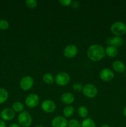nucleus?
<instances>
[{"label": "nucleus", "instance_id": "obj_12", "mask_svg": "<svg viewBox=\"0 0 126 127\" xmlns=\"http://www.w3.org/2000/svg\"><path fill=\"white\" fill-rule=\"evenodd\" d=\"M106 43L109 46H113V47L118 48V47H121L122 46V45L124 43L123 38L121 37H119V36H114L113 37H109L106 39Z\"/></svg>", "mask_w": 126, "mask_h": 127}, {"label": "nucleus", "instance_id": "obj_19", "mask_svg": "<svg viewBox=\"0 0 126 127\" xmlns=\"http://www.w3.org/2000/svg\"><path fill=\"white\" fill-rule=\"evenodd\" d=\"M9 97L8 92L4 88H0V104L4 103Z\"/></svg>", "mask_w": 126, "mask_h": 127}, {"label": "nucleus", "instance_id": "obj_31", "mask_svg": "<svg viewBox=\"0 0 126 127\" xmlns=\"http://www.w3.org/2000/svg\"><path fill=\"white\" fill-rule=\"evenodd\" d=\"M123 114L124 115V117H126V106L124 108V110H123Z\"/></svg>", "mask_w": 126, "mask_h": 127}, {"label": "nucleus", "instance_id": "obj_5", "mask_svg": "<svg viewBox=\"0 0 126 127\" xmlns=\"http://www.w3.org/2000/svg\"><path fill=\"white\" fill-rule=\"evenodd\" d=\"M83 93L88 98H94L98 94L97 88L94 84L88 83L83 87Z\"/></svg>", "mask_w": 126, "mask_h": 127}, {"label": "nucleus", "instance_id": "obj_23", "mask_svg": "<svg viewBox=\"0 0 126 127\" xmlns=\"http://www.w3.org/2000/svg\"><path fill=\"white\" fill-rule=\"evenodd\" d=\"M25 4L28 8L33 9L37 7L38 2L36 0H27L25 1Z\"/></svg>", "mask_w": 126, "mask_h": 127}, {"label": "nucleus", "instance_id": "obj_29", "mask_svg": "<svg viewBox=\"0 0 126 127\" xmlns=\"http://www.w3.org/2000/svg\"><path fill=\"white\" fill-rule=\"evenodd\" d=\"M0 127H6V124L5 121L2 120H0Z\"/></svg>", "mask_w": 126, "mask_h": 127}, {"label": "nucleus", "instance_id": "obj_28", "mask_svg": "<svg viewBox=\"0 0 126 127\" xmlns=\"http://www.w3.org/2000/svg\"><path fill=\"white\" fill-rule=\"evenodd\" d=\"M71 6L73 8L77 9L78 8V7H79V6H80V2H79V1H72V2L71 4Z\"/></svg>", "mask_w": 126, "mask_h": 127}, {"label": "nucleus", "instance_id": "obj_4", "mask_svg": "<svg viewBox=\"0 0 126 127\" xmlns=\"http://www.w3.org/2000/svg\"><path fill=\"white\" fill-rule=\"evenodd\" d=\"M54 80L58 86H65L69 83L70 78L69 74L66 72H60L56 74Z\"/></svg>", "mask_w": 126, "mask_h": 127}, {"label": "nucleus", "instance_id": "obj_33", "mask_svg": "<svg viewBox=\"0 0 126 127\" xmlns=\"http://www.w3.org/2000/svg\"><path fill=\"white\" fill-rule=\"evenodd\" d=\"M45 127L42 126V125H38V126H36V127Z\"/></svg>", "mask_w": 126, "mask_h": 127}, {"label": "nucleus", "instance_id": "obj_10", "mask_svg": "<svg viewBox=\"0 0 126 127\" xmlns=\"http://www.w3.org/2000/svg\"><path fill=\"white\" fill-rule=\"evenodd\" d=\"M78 53V48L75 45L70 44L65 47L63 51L64 55L66 58H72L75 57Z\"/></svg>", "mask_w": 126, "mask_h": 127}, {"label": "nucleus", "instance_id": "obj_15", "mask_svg": "<svg viewBox=\"0 0 126 127\" xmlns=\"http://www.w3.org/2000/svg\"><path fill=\"white\" fill-rule=\"evenodd\" d=\"M112 68L115 71L122 73L126 70V67L124 63L119 60H116L112 63Z\"/></svg>", "mask_w": 126, "mask_h": 127}, {"label": "nucleus", "instance_id": "obj_17", "mask_svg": "<svg viewBox=\"0 0 126 127\" xmlns=\"http://www.w3.org/2000/svg\"><path fill=\"white\" fill-rule=\"evenodd\" d=\"M74 114V107L70 105H66L63 109V114L67 118L70 117Z\"/></svg>", "mask_w": 126, "mask_h": 127}, {"label": "nucleus", "instance_id": "obj_32", "mask_svg": "<svg viewBox=\"0 0 126 127\" xmlns=\"http://www.w3.org/2000/svg\"><path fill=\"white\" fill-rule=\"evenodd\" d=\"M101 127H111L109 126V125H103Z\"/></svg>", "mask_w": 126, "mask_h": 127}, {"label": "nucleus", "instance_id": "obj_25", "mask_svg": "<svg viewBox=\"0 0 126 127\" xmlns=\"http://www.w3.org/2000/svg\"><path fill=\"white\" fill-rule=\"evenodd\" d=\"M9 27V24L8 21L5 19H0V30L5 31L7 30Z\"/></svg>", "mask_w": 126, "mask_h": 127}, {"label": "nucleus", "instance_id": "obj_11", "mask_svg": "<svg viewBox=\"0 0 126 127\" xmlns=\"http://www.w3.org/2000/svg\"><path fill=\"white\" fill-rule=\"evenodd\" d=\"M100 78L103 81L109 82L114 79V74L111 69L105 68L100 72Z\"/></svg>", "mask_w": 126, "mask_h": 127}, {"label": "nucleus", "instance_id": "obj_20", "mask_svg": "<svg viewBox=\"0 0 126 127\" xmlns=\"http://www.w3.org/2000/svg\"><path fill=\"white\" fill-rule=\"evenodd\" d=\"M81 127H96V124L91 119L86 118L82 122Z\"/></svg>", "mask_w": 126, "mask_h": 127}, {"label": "nucleus", "instance_id": "obj_7", "mask_svg": "<svg viewBox=\"0 0 126 127\" xmlns=\"http://www.w3.org/2000/svg\"><path fill=\"white\" fill-rule=\"evenodd\" d=\"M41 108L44 112L51 114L55 111L56 109V105L53 100L46 99L42 102V104H41Z\"/></svg>", "mask_w": 126, "mask_h": 127}, {"label": "nucleus", "instance_id": "obj_1", "mask_svg": "<svg viewBox=\"0 0 126 127\" xmlns=\"http://www.w3.org/2000/svg\"><path fill=\"white\" fill-rule=\"evenodd\" d=\"M86 55L91 61L99 62L105 57V50L101 45L93 44L88 48Z\"/></svg>", "mask_w": 126, "mask_h": 127}, {"label": "nucleus", "instance_id": "obj_24", "mask_svg": "<svg viewBox=\"0 0 126 127\" xmlns=\"http://www.w3.org/2000/svg\"><path fill=\"white\" fill-rule=\"evenodd\" d=\"M68 127H81V124L76 119H71L68 122Z\"/></svg>", "mask_w": 126, "mask_h": 127}, {"label": "nucleus", "instance_id": "obj_34", "mask_svg": "<svg viewBox=\"0 0 126 127\" xmlns=\"http://www.w3.org/2000/svg\"></svg>", "mask_w": 126, "mask_h": 127}, {"label": "nucleus", "instance_id": "obj_6", "mask_svg": "<svg viewBox=\"0 0 126 127\" xmlns=\"http://www.w3.org/2000/svg\"><path fill=\"white\" fill-rule=\"evenodd\" d=\"M40 102V98L36 94H30L26 97L25 102L26 105L30 109H33L38 105Z\"/></svg>", "mask_w": 126, "mask_h": 127}, {"label": "nucleus", "instance_id": "obj_14", "mask_svg": "<svg viewBox=\"0 0 126 127\" xmlns=\"http://www.w3.org/2000/svg\"><path fill=\"white\" fill-rule=\"evenodd\" d=\"M61 100L67 105L72 104L75 100V97L71 93H64L61 97Z\"/></svg>", "mask_w": 126, "mask_h": 127}, {"label": "nucleus", "instance_id": "obj_30", "mask_svg": "<svg viewBox=\"0 0 126 127\" xmlns=\"http://www.w3.org/2000/svg\"><path fill=\"white\" fill-rule=\"evenodd\" d=\"M9 127H21L17 124H11V125H10Z\"/></svg>", "mask_w": 126, "mask_h": 127}, {"label": "nucleus", "instance_id": "obj_22", "mask_svg": "<svg viewBox=\"0 0 126 127\" xmlns=\"http://www.w3.org/2000/svg\"><path fill=\"white\" fill-rule=\"evenodd\" d=\"M77 112L78 115H79L80 117L85 119V118L87 117L88 114V109L86 107L80 106L79 107V109H78Z\"/></svg>", "mask_w": 126, "mask_h": 127}, {"label": "nucleus", "instance_id": "obj_2", "mask_svg": "<svg viewBox=\"0 0 126 127\" xmlns=\"http://www.w3.org/2000/svg\"><path fill=\"white\" fill-rule=\"evenodd\" d=\"M110 30L115 36L121 37L126 33V24L121 21H117L111 25Z\"/></svg>", "mask_w": 126, "mask_h": 127}, {"label": "nucleus", "instance_id": "obj_9", "mask_svg": "<svg viewBox=\"0 0 126 127\" xmlns=\"http://www.w3.org/2000/svg\"><path fill=\"white\" fill-rule=\"evenodd\" d=\"M0 115L1 118L4 121H11L16 116V112L12 108L6 107L1 111Z\"/></svg>", "mask_w": 126, "mask_h": 127}, {"label": "nucleus", "instance_id": "obj_16", "mask_svg": "<svg viewBox=\"0 0 126 127\" xmlns=\"http://www.w3.org/2000/svg\"><path fill=\"white\" fill-rule=\"evenodd\" d=\"M105 50V54L108 56L109 57H111V58H114V57H116L117 55V54H118V50H117V48L113 47V46L108 45Z\"/></svg>", "mask_w": 126, "mask_h": 127}, {"label": "nucleus", "instance_id": "obj_27", "mask_svg": "<svg viewBox=\"0 0 126 127\" xmlns=\"http://www.w3.org/2000/svg\"><path fill=\"white\" fill-rule=\"evenodd\" d=\"M59 3L63 6H70L72 2L71 0H60L59 1Z\"/></svg>", "mask_w": 126, "mask_h": 127}, {"label": "nucleus", "instance_id": "obj_35", "mask_svg": "<svg viewBox=\"0 0 126 127\" xmlns=\"http://www.w3.org/2000/svg\"><path fill=\"white\" fill-rule=\"evenodd\" d=\"M0 118H1V115H0Z\"/></svg>", "mask_w": 126, "mask_h": 127}, {"label": "nucleus", "instance_id": "obj_8", "mask_svg": "<svg viewBox=\"0 0 126 127\" xmlns=\"http://www.w3.org/2000/svg\"><path fill=\"white\" fill-rule=\"evenodd\" d=\"M34 81L31 76H26L22 78L20 81V87L23 91H28L33 87Z\"/></svg>", "mask_w": 126, "mask_h": 127}, {"label": "nucleus", "instance_id": "obj_18", "mask_svg": "<svg viewBox=\"0 0 126 127\" xmlns=\"http://www.w3.org/2000/svg\"><path fill=\"white\" fill-rule=\"evenodd\" d=\"M12 109H13L14 111L15 112H22L24 111V105L21 102H15L12 104Z\"/></svg>", "mask_w": 126, "mask_h": 127}, {"label": "nucleus", "instance_id": "obj_21", "mask_svg": "<svg viewBox=\"0 0 126 127\" xmlns=\"http://www.w3.org/2000/svg\"><path fill=\"white\" fill-rule=\"evenodd\" d=\"M43 81L44 83L47 84H52L54 81V76L52 74L49 73H46L43 75Z\"/></svg>", "mask_w": 126, "mask_h": 127}, {"label": "nucleus", "instance_id": "obj_3", "mask_svg": "<svg viewBox=\"0 0 126 127\" xmlns=\"http://www.w3.org/2000/svg\"><path fill=\"white\" fill-rule=\"evenodd\" d=\"M17 122L21 127H28L32 123V117L27 111H23L19 114Z\"/></svg>", "mask_w": 126, "mask_h": 127}, {"label": "nucleus", "instance_id": "obj_26", "mask_svg": "<svg viewBox=\"0 0 126 127\" xmlns=\"http://www.w3.org/2000/svg\"><path fill=\"white\" fill-rule=\"evenodd\" d=\"M72 88L76 92H80L83 90V86L80 83H75Z\"/></svg>", "mask_w": 126, "mask_h": 127}, {"label": "nucleus", "instance_id": "obj_13", "mask_svg": "<svg viewBox=\"0 0 126 127\" xmlns=\"http://www.w3.org/2000/svg\"><path fill=\"white\" fill-rule=\"evenodd\" d=\"M52 127H67L68 121L66 118L62 116L54 117L51 121Z\"/></svg>", "mask_w": 126, "mask_h": 127}]
</instances>
